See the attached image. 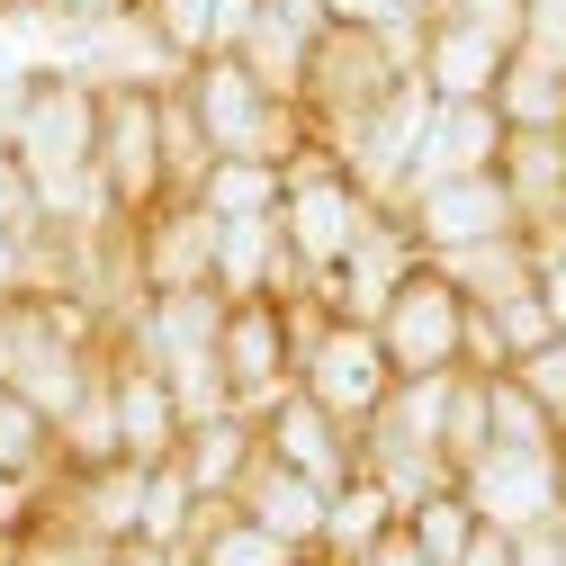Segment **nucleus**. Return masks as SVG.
I'll list each match as a JSON object with an SVG mask.
<instances>
[{
	"label": "nucleus",
	"instance_id": "f257e3e1",
	"mask_svg": "<svg viewBox=\"0 0 566 566\" xmlns=\"http://www.w3.org/2000/svg\"><path fill=\"white\" fill-rule=\"evenodd\" d=\"M0 145L36 171L54 226H73V234L117 226V207L99 189V82L82 63H19V73H0Z\"/></svg>",
	"mask_w": 566,
	"mask_h": 566
},
{
	"label": "nucleus",
	"instance_id": "f03ea898",
	"mask_svg": "<svg viewBox=\"0 0 566 566\" xmlns=\"http://www.w3.org/2000/svg\"><path fill=\"white\" fill-rule=\"evenodd\" d=\"M378 217V198L350 180V163L333 145H306L289 154V189H279V234H289V261H297V289L324 297L333 289V270L350 261V243L369 234Z\"/></svg>",
	"mask_w": 566,
	"mask_h": 566
},
{
	"label": "nucleus",
	"instance_id": "7ed1b4c3",
	"mask_svg": "<svg viewBox=\"0 0 566 566\" xmlns=\"http://www.w3.org/2000/svg\"><path fill=\"white\" fill-rule=\"evenodd\" d=\"M180 99H189V117H198V135H207L217 163H289V154L315 145L306 117L279 99L243 54H207L198 73H180Z\"/></svg>",
	"mask_w": 566,
	"mask_h": 566
},
{
	"label": "nucleus",
	"instance_id": "20e7f679",
	"mask_svg": "<svg viewBox=\"0 0 566 566\" xmlns=\"http://www.w3.org/2000/svg\"><path fill=\"white\" fill-rule=\"evenodd\" d=\"M99 189L117 226L171 207V82H99Z\"/></svg>",
	"mask_w": 566,
	"mask_h": 566
},
{
	"label": "nucleus",
	"instance_id": "39448f33",
	"mask_svg": "<svg viewBox=\"0 0 566 566\" xmlns=\"http://www.w3.org/2000/svg\"><path fill=\"white\" fill-rule=\"evenodd\" d=\"M297 324H306V350H297V387L342 422V432H369V422L387 413L396 396V360H387V342L378 324L360 315H333L324 297H297Z\"/></svg>",
	"mask_w": 566,
	"mask_h": 566
},
{
	"label": "nucleus",
	"instance_id": "423d86ee",
	"mask_svg": "<svg viewBox=\"0 0 566 566\" xmlns=\"http://www.w3.org/2000/svg\"><path fill=\"white\" fill-rule=\"evenodd\" d=\"M405 73H413L405 45H387V36H369V28H342V19H333V28L306 45V91H297L306 135L342 154L350 135H360V117H369Z\"/></svg>",
	"mask_w": 566,
	"mask_h": 566
},
{
	"label": "nucleus",
	"instance_id": "0eeeda50",
	"mask_svg": "<svg viewBox=\"0 0 566 566\" xmlns=\"http://www.w3.org/2000/svg\"><path fill=\"white\" fill-rule=\"evenodd\" d=\"M468 324H476V306H468V289L441 261H413L396 279V297L378 306V342H387L396 378H450V369H468Z\"/></svg>",
	"mask_w": 566,
	"mask_h": 566
},
{
	"label": "nucleus",
	"instance_id": "6e6552de",
	"mask_svg": "<svg viewBox=\"0 0 566 566\" xmlns=\"http://www.w3.org/2000/svg\"><path fill=\"white\" fill-rule=\"evenodd\" d=\"M297 350H306V324H297V297H234L226 306V387H234V413H270L279 396L297 387Z\"/></svg>",
	"mask_w": 566,
	"mask_h": 566
},
{
	"label": "nucleus",
	"instance_id": "1a4fd4ad",
	"mask_svg": "<svg viewBox=\"0 0 566 566\" xmlns=\"http://www.w3.org/2000/svg\"><path fill=\"white\" fill-rule=\"evenodd\" d=\"M405 234H413V252L422 261H459V252H476V243H504V234H522V207H513V189H504V171H468V180H432V189H413L405 207Z\"/></svg>",
	"mask_w": 566,
	"mask_h": 566
},
{
	"label": "nucleus",
	"instance_id": "9d476101",
	"mask_svg": "<svg viewBox=\"0 0 566 566\" xmlns=\"http://www.w3.org/2000/svg\"><path fill=\"white\" fill-rule=\"evenodd\" d=\"M459 494L476 504L485 531L522 539L566 513V450H485L476 468H459Z\"/></svg>",
	"mask_w": 566,
	"mask_h": 566
},
{
	"label": "nucleus",
	"instance_id": "9b49d317",
	"mask_svg": "<svg viewBox=\"0 0 566 566\" xmlns=\"http://www.w3.org/2000/svg\"><path fill=\"white\" fill-rule=\"evenodd\" d=\"M126 279H135V297L217 289V217L198 198H171L145 226H126Z\"/></svg>",
	"mask_w": 566,
	"mask_h": 566
},
{
	"label": "nucleus",
	"instance_id": "f8f14e48",
	"mask_svg": "<svg viewBox=\"0 0 566 566\" xmlns=\"http://www.w3.org/2000/svg\"><path fill=\"white\" fill-rule=\"evenodd\" d=\"M108 396H117V441H126V459H135V468H163V459L180 450V432H189V413H180L171 378H163L126 333L108 342Z\"/></svg>",
	"mask_w": 566,
	"mask_h": 566
},
{
	"label": "nucleus",
	"instance_id": "ddd939ff",
	"mask_svg": "<svg viewBox=\"0 0 566 566\" xmlns=\"http://www.w3.org/2000/svg\"><path fill=\"white\" fill-rule=\"evenodd\" d=\"M261 450L279 459V468H297V476H315L324 494H342L350 476H360V432H342V422L306 396V387H289L270 413H261Z\"/></svg>",
	"mask_w": 566,
	"mask_h": 566
},
{
	"label": "nucleus",
	"instance_id": "4468645a",
	"mask_svg": "<svg viewBox=\"0 0 566 566\" xmlns=\"http://www.w3.org/2000/svg\"><path fill=\"white\" fill-rule=\"evenodd\" d=\"M504 63H513V45L468 28V19H422V36H413V82L432 99H494Z\"/></svg>",
	"mask_w": 566,
	"mask_h": 566
},
{
	"label": "nucleus",
	"instance_id": "2eb2a0df",
	"mask_svg": "<svg viewBox=\"0 0 566 566\" xmlns=\"http://www.w3.org/2000/svg\"><path fill=\"white\" fill-rule=\"evenodd\" d=\"M504 108L494 99H441L432 108V135H422V154H413V180H405V198L413 189H432V180H468V171H494L504 163ZM396 198V207H405Z\"/></svg>",
	"mask_w": 566,
	"mask_h": 566
},
{
	"label": "nucleus",
	"instance_id": "dca6fc26",
	"mask_svg": "<svg viewBox=\"0 0 566 566\" xmlns=\"http://www.w3.org/2000/svg\"><path fill=\"white\" fill-rule=\"evenodd\" d=\"M234 504L261 522V531H279L289 548H306V557H324V513H333V494L315 485V476H297V468H279L270 450L252 459V476L234 485Z\"/></svg>",
	"mask_w": 566,
	"mask_h": 566
},
{
	"label": "nucleus",
	"instance_id": "f3484780",
	"mask_svg": "<svg viewBox=\"0 0 566 566\" xmlns=\"http://www.w3.org/2000/svg\"><path fill=\"white\" fill-rule=\"evenodd\" d=\"M180 476L198 485V504H234V485L252 476V459H261V422L252 413H207V422H189L180 432Z\"/></svg>",
	"mask_w": 566,
	"mask_h": 566
},
{
	"label": "nucleus",
	"instance_id": "a211bd4d",
	"mask_svg": "<svg viewBox=\"0 0 566 566\" xmlns=\"http://www.w3.org/2000/svg\"><path fill=\"white\" fill-rule=\"evenodd\" d=\"M494 171L522 207V234H566V135H504Z\"/></svg>",
	"mask_w": 566,
	"mask_h": 566
},
{
	"label": "nucleus",
	"instance_id": "6ab92c4d",
	"mask_svg": "<svg viewBox=\"0 0 566 566\" xmlns=\"http://www.w3.org/2000/svg\"><path fill=\"white\" fill-rule=\"evenodd\" d=\"M180 566H315V557L289 548L279 531H261L243 504H198V531H189Z\"/></svg>",
	"mask_w": 566,
	"mask_h": 566
},
{
	"label": "nucleus",
	"instance_id": "aec40b11",
	"mask_svg": "<svg viewBox=\"0 0 566 566\" xmlns=\"http://www.w3.org/2000/svg\"><path fill=\"white\" fill-rule=\"evenodd\" d=\"M126 28L145 36L171 73H198L207 54H226V10H217V0H135Z\"/></svg>",
	"mask_w": 566,
	"mask_h": 566
},
{
	"label": "nucleus",
	"instance_id": "412c9836",
	"mask_svg": "<svg viewBox=\"0 0 566 566\" xmlns=\"http://www.w3.org/2000/svg\"><path fill=\"white\" fill-rule=\"evenodd\" d=\"M494 108H504V126H513V135H566V54L513 45Z\"/></svg>",
	"mask_w": 566,
	"mask_h": 566
},
{
	"label": "nucleus",
	"instance_id": "4be33fe9",
	"mask_svg": "<svg viewBox=\"0 0 566 566\" xmlns=\"http://www.w3.org/2000/svg\"><path fill=\"white\" fill-rule=\"evenodd\" d=\"M396 522H405V504H396V494L360 468V476L333 494V513H324V557H315V566H350V557H369Z\"/></svg>",
	"mask_w": 566,
	"mask_h": 566
},
{
	"label": "nucleus",
	"instance_id": "5701e85b",
	"mask_svg": "<svg viewBox=\"0 0 566 566\" xmlns=\"http://www.w3.org/2000/svg\"><path fill=\"white\" fill-rule=\"evenodd\" d=\"M0 476H19V485H54L63 476V432H54V413L28 405L19 387H0Z\"/></svg>",
	"mask_w": 566,
	"mask_h": 566
},
{
	"label": "nucleus",
	"instance_id": "b1692460",
	"mask_svg": "<svg viewBox=\"0 0 566 566\" xmlns=\"http://www.w3.org/2000/svg\"><path fill=\"white\" fill-rule=\"evenodd\" d=\"M279 189H289V163H207L198 207L217 226H243V217H279Z\"/></svg>",
	"mask_w": 566,
	"mask_h": 566
},
{
	"label": "nucleus",
	"instance_id": "393cba45",
	"mask_svg": "<svg viewBox=\"0 0 566 566\" xmlns=\"http://www.w3.org/2000/svg\"><path fill=\"white\" fill-rule=\"evenodd\" d=\"M459 289H468V306H504V297H522L531 279H539V261H531V234H504V243H476V252H459V261H441Z\"/></svg>",
	"mask_w": 566,
	"mask_h": 566
},
{
	"label": "nucleus",
	"instance_id": "a878e982",
	"mask_svg": "<svg viewBox=\"0 0 566 566\" xmlns=\"http://www.w3.org/2000/svg\"><path fill=\"white\" fill-rule=\"evenodd\" d=\"M189 531H198V485L180 476V459L145 468V513H135V539L180 557V548H189Z\"/></svg>",
	"mask_w": 566,
	"mask_h": 566
},
{
	"label": "nucleus",
	"instance_id": "bb28decb",
	"mask_svg": "<svg viewBox=\"0 0 566 566\" xmlns=\"http://www.w3.org/2000/svg\"><path fill=\"white\" fill-rule=\"evenodd\" d=\"M405 531H413V548L432 557V566H459V557L476 548V531H485V522H476V504H468L459 485H441V494H422V504L405 513Z\"/></svg>",
	"mask_w": 566,
	"mask_h": 566
},
{
	"label": "nucleus",
	"instance_id": "cd10ccee",
	"mask_svg": "<svg viewBox=\"0 0 566 566\" xmlns=\"http://www.w3.org/2000/svg\"><path fill=\"white\" fill-rule=\"evenodd\" d=\"M485 405H494V450H566V422L522 378H485Z\"/></svg>",
	"mask_w": 566,
	"mask_h": 566
},
{
	"label": "nucleus",
	"instance_id": "c85d7f7f",
	"mask_svg": "<svg viewBox=\"0 0 566 566\" xmlns=\"http://www.w3.org/2000/svg\"><path fill=\"white\" fill-rule=\"evenodd\" d=\"M485 450H494V405H485V378L459 369V378H450V413H441V459H450V476H459V468H476Z\"/></svg>",
	"mask_w": 566,
	"mask_h": 566
},
{
	"label": "nucleus",
	"instance_id": "c756f323",
	"mask_svg": "<svg viewBox=\"0 0 566 566\" xmlns=\"http://www.w3.org/2000/svg\"><path fill=\"white\" fill-rule=\"evenodd\" d=\"M126 459V441H117V396H108V369H99V387L63 413V468H117Z\"/></svg>",
	"mask_w": 566,
	"mask_h": 566
},
{
	"label": "nucleus",
	"instance_id": "7c9ffc66",
	"mask_svg": "<svg viewBox=\"0 0 566 566\" xmlns=\"http://www.w3.org/2000/svg\"><path fill=\"white\" fill-rule=\"evenodd\" d=\"M0 234H19L28 252L54 234V207H45V189H36V171L10 154V145H0Z\"/></svg>",
	"mask_w": 566,
	"mask_h": 566
},
{
	"label": "nucleus",
	"instance_id": "2f4dec72",
	"mask_svg": "<svg viewBox=\"0 0 566 566\" xmlns=\"http://www.w3.org/2000/svg\"><path fill=\"white\" fill-rule=\"evenodd\" d=\"M333 19H342V28H369V36L405 45V54H413V36H422V10H413V0H333Z\"/></svg>",
	"mask_w": 566,
	"mask_h": 566
},
{
	"label": "nucleus",
	"instance_id": "473e14b6",
	"mask_svg": "<svg viewBox=\"0 0 566 566\" xmlns=\"http://www.w3.org/2000/svg\"><path fill=\"white\" fill-rule=\"evenodd\" d=\"M504 378H522V387H531V396H539V405H548V413L566 422V333H557V342H539L531 360H513Z\"/></svg>",
	"mask_w": 566,
	"mask_h": 566
},
{
	"label": "nucleus",
	"instance_id": "72a5a7b5",
	"mask_svg": "<svg viewBox=\"0 0 566 566\" xmlns=\"http://www.w3.org/2000/svg\"><path fill=\"white\" fill-rule=\"evenodd\" d=\"M522 45L566 54V0H522Z\"/></svg>",
	"mask_w": 566,
	"mask_h": 566
},
{
	"label": "nucleus",
	"instance_id": "f704fd0d",
	"mask_svg": "<svg viewBox=\"0 0 566 566\" xmlns=\"http://www.w3.org/2000/svg\"><path fill=\"white\" fill-rule=\"evenodd\" d=\"M450 19H468V28H485V36H504V45H522V0H459Z\"/></svg>",
	"mask_w": 566,
	"mask_h": 566
},
{
	"label": "nucleus",
	"instance_id": "c9c22d12",
	"mask_svg": "<svg viewBox=\"0 0 566 566\" xmlns=\"http://www.w3.org/2000/svg\"><path fill=\"white\" fill-rule=\"evenodd\" d=\"M28 289H36V252L19 234H0V306H19Z\"/></svg>",
	"mask_w": 566,
	"mask_h": 566
},
{
	"label": "nucleus",
	"instance_id": "e433bc0d",
	"mask_svg": "<svg viewBox=\"0 0 566 566\" xmlns=\"http://www.w3.org/2000/svg\"><path fill=\"white\" fill-rule=\"evenodd\" d=\"M261 10H270V19H289L297 36H324V28H333V0H261Z\"/></svg>",
	"mask_w": 566,
	"mask_h": 566
},
{
	"label": "nucleus",
	"instance_id": "4c0bfd02",
	"mask_svg": "<svg viewBox=\"0 0 566 566\" xmlns=\"http://www.w3.org/2000/svg\"><path fill=\"white\" fill-rule=\"evenodd\" d=\"M350 566H432V557H422V548H413V531L396 522V531H387V539H378L369 557H350Z\"/></svg>",
	"mask_w": 566,
	"mask_h": 566
},
{
	"label": "nucleus",
	"instance_id": "58836bf2",
	"mask_svg": "<svg viewBox=\"0 0 566 566\" xmlns=\"http://www.w3.org/2000/svg\"><path fill=\"white\" fill-rule=\"evenodd\" d=\"M28 504H36V485H19V476H0V531H19V522H28Z\"/></svg>",
	"mask_w": 566,
	"mask_h": 566
},
{
	"label": "nucleus",
	"instance_id": "ea45409f",
	"mask_svg": "<svg viewBox=\"0 0 566 566\" xmlns=\"http://www.w3.org/2000/svg\"><path fill=\"white\" fill-rule=\"evenodd\" d=\"M413 10H422V19H450V10H459V0H413Z\"/></svg>",
	"mask_w": 566,
	"mask_h": 566
},
{
	"label": "nucleus",
	"instance_id": "a19ab883",
	"mask_svg": "<svg viewBox=\"0 0 566 566\" xmlns=\"http://www.w3.org/2000/svg\"><path fill=\"white\" fill-rule=\"evenodd\" d=\"M0 566H19V548H10V531H0Z\"/></svg>",
	"mask_w": 566,
	"mask_h": 566
}]
</instances>
